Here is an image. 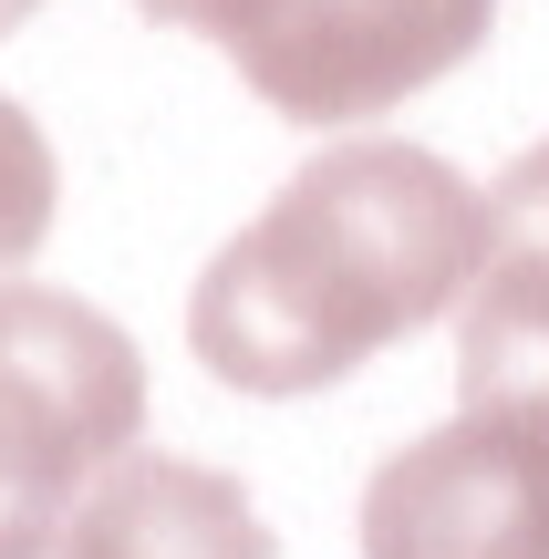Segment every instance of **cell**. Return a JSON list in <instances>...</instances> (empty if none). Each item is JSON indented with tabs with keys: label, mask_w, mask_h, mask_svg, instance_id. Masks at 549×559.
I'll return each instance as SVG.
<instances>
[{
	"label": "cell",
	"mask_w": 549,
	"mask_h": 559,
	"mask_svg": "<svg viewBox=\"0 0 549 559\" xmlns=\"http://www.w3.org/2000/svg\"><path fill=\"white\" fill-rule=\"evenodd\" d=\"M488 198L446 156L394 135L322 145L218 260L198 270L187 342L239 394H322L384 342L467 300Z\"/></svg>",
	"instance_id": "cell-1"
},
{
	"label": "cell",
	"mask_w": 549,
	"mask_h": 559,
	"mask_svg": "<svg viewBox=\"0 0 549 559\" xmlns=\"http://www.w3.org/2000/svg\"><path fill=\"white\" fill-rule=\"evenodd\" d=\"M145 436V362L94 300L0 280V559H52Z\"/></svg>",
	"instance_id": "cell-2"
},
{
	"label": "cell",
	"mask_w": 549,
	"mask_h": 559,
	"mask_svg": "<svg viewBox=\"0 0 549 559\" xmlns=\"http://www.w3.org/2000/svg\"><path fill=\"white\" fill-rule=\"evenodd\" d=\"M498 0H249L218 41L249 94L290 124H363L426 94L488 41Z\"/></svg>",
	"instance_id": "cell-3"
},
{
	"label": "cell",
	"mask_w": 549,
	"mask_h": 559,
	"mask_svg": "<svg viewBox=\"0 0 549 559\" xmlns=\"http://www.w3.org/2000/svg\"><path fill=\"white\" fill-rule=\"evenodd\" d=\"M363 559H549V404H456L373 466Z\"/></svg>",
	"instance_id": "cell-4"
},
{
	"label": "cell",
	"mask_w": 549,
	"mask_h": 559,
	"mask_svg": "<svg viewBox=\"0 0 549 559\" xmlns=\"http://www.w3.org/2000/svg\"><path fill=\"white\" fill-rule=\"evenodd\" d=\"M52 559H270V528L239 477L135 445L94 477V498L73 508Z\"/></svg>",
	"instance_id": "cell-5"
},
{
	"label": "cell",
	"mask_w": 549,
	"mask_h": 559,
	"mask_svg": "<svg viewBox=\"0 0 549 559\" xmlns=\"http://www.w3.org/2000/svg\"><path fill=\"white\" fill-rule=\"evenodd\" d=\"M456 404H549V228H488L456 332Z\"/></svg>",
	"instance_id": "cell-6"
},
{
	"label": "cell",
	"mask_w": 549,
	"mask_h": 559,
	"mask_svg": "<svg viewBox=\"0 0 549 559\" xmlns=\"http://www.w3.org/2000/svg\"><path fill=\"white\" fill-rule=\"evenodd\" d=\"M52 198H62L52 145H41V124L0 94V270H21L41 239H52Z\"/></svg>",
	"instance_id": "cell-7"
},
{
	"label": "cell",
	"mask_w": 549,
	"mask_h": 559,
	"mask_svg": "<svg viewBox=\"0 0 549 559\" xmlns=\"http://www.w3.org/2000/svg\"><path fill=\"white\" fill-rule=\"evenodd\" d=\"M488 228H549V135L488 187Z\"/></svg>",
	"instance_id": "cell-8"
},
{
	"label": "cell",
	"mask_w": 549,
	"mask_h": 559,
	"mask_svg": "<svg viewBox=\"0 0 549 559\" xmlns=\"http://www.w3.org/2000/svg\"><path fill=\"white\" fill-rule=\"evenodd\" d=\"M135 11H145V21H166V32H207V41H228L249 0H135Z\"/></svg>",
	"instance_id": "cell-9"
},
{
	"label": "cell",
	"mask_w": 549,
	"mask_h": 559,
	"mask_svg": "<svg viewBox=\"0 0 549 559\" xmlns=\"http://www.w3.org/2000/svg\"><path fill=\"white\" fill-rule=\"evenodd\" d=\"M32 11H41V0H0V41H11V32H21Z\"/></svg>",
	"instance_id": "cell-10"
}]
</instances>
